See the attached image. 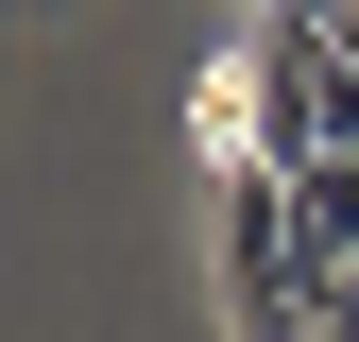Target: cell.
I'll return each mask as SVG.
<instances>
[{
	"label": "cell",
	"mask_w": 359,
	"mask_h": 342,
	"mask_svg": "<svg viewBox=\"0 0 359 342\" xmlns=\"http://www.w3.org/2000/svg\"><path fill=\"white\" fill-rule=\"evenodd\" d=\"M205 291H222L240 342H308L325 256H308V223H291V171H222L205 189Z\"/></svg>",
	"instance_id": "6da1fadb"
},
{
	"label": "cell",
	"mask_w": 359,
	"mask_h": 342,
	"mask_svg": "<svg viewBox=\"0 0 359 342\" xmlns=\"http://www.w3.org/2000/svg\"><path fill=\"white\" fill-rule=\"evenodd\" d=\"M291 223L325 274H359V154H291Z\"/></svg>",
	"instance_id": "7a4b0ae2"
},
{
	"label": "cell",
	"mask_w": 359,
	"mask_h": 342,
	"mask_svg": "<svg viewBox=\"0 0 359 342\" xmlns=\"http://www.w3.org/2000/svg\"><path fill=\"white\" fill-rule=\"evenodd\" d=\"M308 342H359V274H325V308H308Z\"/></svg>",
	"instance_id": "3957f363"
}]
</instances>
